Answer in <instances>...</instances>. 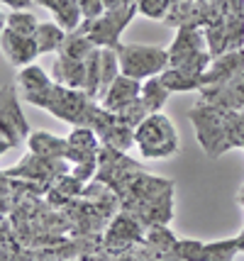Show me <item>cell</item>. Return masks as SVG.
<instances>
[{"instance_id": "1", "label": "cell", "mask_w": 244, "mask_h": 261, "mask_svg": "<svg viewBox=\"0 0 244 261\" xmlns=\"http://www.w3.org/2000/svg\"><path fill=\"white\" fill-rule=\"evenodd\" d=\"M137 144L142 149V156L147 159H164L171 156L178 149V135H176L174 122L161 113L149 115L137 129Z\"/></svg>"}, {"instance_id": "2", "label": "cell", "mask_w": 244, "mask_h": 261, "mask_svg": "<svg viewBox=\"0 0 244 261\" xmlns=\"http://www.w3.org/2000/svg\"><path fill=\"white\" fill-rule=\"evenodd\" d=\"M120 57V71L129 79H144L161 73L171 64V54L159 46H142V44H120L117 46Z\"/></svg>"}, {"instance_id": "3", "label": "cell", "mask_w": 244, "mask_h": 261, "mask_svg": "<svg viewBox=\"0 0 244 261\" xmlns=\"http://www.w3.org/2000/svg\"><path fill=\"white\" fill-rule=\"evenodd\" d=\"M0 127H3V137H5V142H3L5 149H8V142H10V147H17L22 137H30L27 120L22 117L15 91L8 83H3V120H0Z\"/></svg>"}, {"instance_id": "4", "label": "cell", "mask_w": 244, "mask_h": 261, "mask_svg": "<svg viewBox=\"0 0 244 261\" xmlns=\"http://www.w3.org/2000/svg\"><path fill=\"white\" fill-rule=\"evenodd\" d=\"M3 49L10 57L12 64H17V66L30 64L39 54V44H37L35 37L20 34V32H15V30H10V27L3 30Z\"/></svg>"}, {"instance_id": "5", "label": "cell", "mask_w": 244, "mask_h": 261, "mask_svg": "<svg viewBox=\"0 0 244 261\" xmlns=\"http://www.w3.org/2000/svg\"><path fill=\"white\" fill-rule=\"evenodd\" d=\"M142 86L140 79H129V76H117L115 83L107 88V93L103 95V108L110 113H117L120 108H125L127 102H132L134 98H140Z\"/></svg>"}, {"instance_id": "6", "label": "cell", "mask_w": 244, "mask_h": 261, "mask_svg": "<svg viewBox=\"0 0 244 261\" xmlns=\"http://www.w3.org/2000/svg\"><path fill=\"white\" fill-rule=\"evenodd\" d=\"M30 149H32V154L44 156V159H61L69 151V139H59V137L47 135V132H37L30 137Z\"/></svg>"}, {"instance_id": "7", "label": "cell", "mask_w": 244, "mask_h": 261, "mask_svg": "<svg viewBox=\"0 0 244 261\" xmlns=\"http://www.w3.org/2000/svg\"><path fill=\"white\" fill-rule=\"evenodd\" d=\"M17 83L24 88V95H27V100H35L37 95H42V93H47L54 83L47 79V73L42 71L39 66H27L17 73Z\"/></svg>"}, {"instance_id": "8", "label": "cell", "mask_w": 244, "mask_h": 261, "mask_svg": "<svg viewBox=\"0 0 244 261\" xmlns=\"http://www.w3.org/2000/svg\"><path fill=\"white\" fill-rule=\"evenodd\" d=\"M35 39H37V44H39V54L57 51V49H61L64 42H66L61 27L54 22H39V27H37V32H35Z\"/></svg>"}, {"instance_id": "9", "label": "cell", "mask_w": 244, "mask_h": 261, "mask_svg": "<svg viewBox=\"0 0 244 261\" xmlns=\"http://www.w3.org/2000/svg\"><path fill=\"white\" fill-rule=\"evenodd\" d=\"M169 93L171 91L166 88V83L161 81V76L147 81V83L142 86V98H144V102H147V108H149L151 113H159V110H161V105L166 102Z\"/></svg>"}, {"instance_id": "10", "label": "cell", "mask_w": 244, "mask_h": 261, "mask_svg": "<svg viewBox=\"0 0 244 261\" xmlns=\"http://www.w3.org/2000/svg\"><path fill=\"white\" fill-rule=\"evenodd\" d=\"M161 81L166 83L169 91H203V79H196V76H188L178 68H171V71H164Z\"/></svg>"}, {"instance_id": "11", "label": "cell", "mask_w": 244, "mask_h": 261, "mask_svg": "<svg viewBox=\"0 0 244 261\" xmlns=\"http://www.w3.org/2000/svg\"><path fill=\"white\" fill-rule=\"evenodd\" d=\"M147 113H149V108H147V102H144V98H134L132 102H127L125 108H120L117 110V120L122 122V125L132 127V129H137V127L147 120Z\"/></svg>"}, {"instance_id": "12", "label": "cell", "mask_w": 244, "mask_h": 261, "mask_svg": "<svg viewBox=\"0 0 244 261\" xmlns=\"http://www.w3.org/2000/svg\"><path fill=\"white\" fill-rule=\"evenodd\" d=\"M237 251H239V242H237V239L212 242V244H205L203 261H232Z\"/></svg>"}, {"instance_id": "13", "label": "cell", "mask_w": 244, "mask_h": 261, "mask_svg": "<svg viewBox=\"0 0 244 261\" xmlns=\"http://www.w3.org/2000/svg\"><path fill=\"white\" fill-rule=\"evenodd\" d=\"M8 27H10V30H15V32H20V34L35 37V32H37V27H39V22H37L35 15L17 10V12H12L10 17H8Z\"/></svg>"}, {"instance_id": "14", "label": "cell", "mask_w": 244, "mask_h": 261, "mask_svg": "<svg viewBox=\"0 0 244 261\" xmlns=\"http://www.w3.org/2000/svg\"><path fill=\"white\" fill-rule=\"evenodd\" d=\"M174 254L183 261H203V254H205V244H200L196 239H188V242H178L176 244Z\"/></svg>"}, {"instance_id": "15", "label": "cell", "mask_w": 244, "mask_h": 261, "mask_svg": "<svg viewBox=\"0 0 244 261\" xmlns=\"http://www.w3.org/2000/svg\"><path fill=\"white\" fill-rule=\"evenodd\" d=\"M149 242L156 247L159 251H166V249H176V242L174 239V234L169 232V229L164 227V225H154L151 227V234H149Z\"/></svg>"}, {"instance_id": "16", "label": "cell", "mask_w": 244, "mask_h": 261, "mask_svg": "<svg viewBox=\"0 0 244 261\" xmlns=\"http://www.w3.org/2000/svg\"><path fill=\"white\" fill-rule=\"evenodd\" d=\"M137 8L144 10L147 15H151V17H161L166 8H169V0H140Z\"/></svg>"}, {"instance_id": "17", "label": "cell", "mask_w": 244, "mask_h": 261, "mask_svg": "<svg viewBox=\"0 0 244 261\" xmlns=\"http://www.w3.org/2000/svg\"><path fill=\"white\" fill-rule=\"evenodd\" d=\"M95 173V159H88V161H81L76 171H73V176L78 178V181H86V178H91Z\"/></svg>"}, {"instance_id": "18", "label": "cell", "mask_w": 244, "mask_h": 261, "mask_svg": "<svg viewBox=\"0 0 244 261\" xmlns=\"http://www.w3.org/2000/svg\"><path fill=\"white\" fill-rule=\"evenodd\" d=\"M5 5H10V8H15V10H22V8H27L32 0H3Z\"/></svg>"}, {"instance_id": "19", "label": "cell", "mask_w": 244, "mask_h": 261, "mask_svg": "<svg viewBox=\"0 0 244 261\" xmlns=\"http://www.w3.org/2000/svg\"><path fill=\"white\" fill-rule=\"evenodd\" d=\"M237 242H239V249H244V232L239 234V237H237Z\"/></svg>"}]
</instances>
